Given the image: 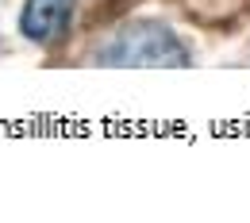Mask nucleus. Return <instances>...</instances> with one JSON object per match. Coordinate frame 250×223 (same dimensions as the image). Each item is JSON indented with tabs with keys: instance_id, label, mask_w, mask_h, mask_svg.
<instances>
[{
	"instance_id": "1",
	"label": "nucleus",
	"mask_w": 250,
	"mask_h": 223,
	"mask_svg": "<svg viewBox=\"0 0 250 223\" xmlns=\"http://www.w3.org/2000/svg\"><path fill=\"white\" fill-rule=\"evenodd\" d=\"M100 62L104 65H166V69H181V65H188V46L162 23H131L100 50Z\"/></svg>"
},
{
	"instance_id": "2",
	"label": "nucleus",
	"mask_w": 250,
	"mask_h": 223,
	"mask_svg": "<svg viewBox=\"0 0 250 223\" xmlns=\"http://www.w3.org/2000/svg\"><path fill=\"white\" fill-rule=\"evenodd\" d=\"M69 12H73V0H23L20 31H23V39L46 46L69 27Z\"/></svg>"
}]
</instances>
